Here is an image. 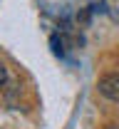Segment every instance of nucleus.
<instances>
[{
    "mask_svg": "<svg viewBox=\"0 0 119 129\" xmlns=\"http://www.w3.org/2000/svg\"><path fill=\"white\" fill-rule=\"evenodd\" d=\"M50 45H52V52H55V55H60V57H62V55H65V45H67V40H65V37H60V35H52L50 37Z\"/></svg>",
    "mask_w": 119,
    "mask_h": 129,
    "instance_id": "nucleus-2",
    "label": "nucleus"
},
{
    "mask_svg": "<svg viewBox=\"0 0 119 129\" xmlns=\"http://www.w3.org/2000/svg\"><path fill=\"white\" fill-rule=\"evenodd\" d=\"M99 94L112 102H119V72H109L99 80Z\"/></svg>",
    "mask_w": 119,
    "mask_h": 129,
    "instance_id": "nucleus-1",
    "label": "nucleus"
},
{
    "mask_svg": "<svg viewBox=\"0 0 119 129\" xmlns=\"http://www.w3.org/2000/svg\"><path fill=\"white\" fill-rule=\"evenodd\" d=\"M5 80H8V70H5V64L0 62V87L5 84Z\"/></svg>",
    "mask_w": 119,
    "mask_h": 129,
    "instance_id": "nucleus-3",
    "label": "nucleus"
}]
</instances>
